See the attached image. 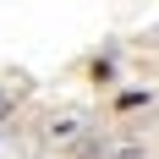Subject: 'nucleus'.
Here are the masks:
<instances>
[{
  "mask_svg": "<svg viewBox=\"0 0 159 159\" xmlns=\"http://www.w3.org/2000/svg\"><path fill=\"white\" fill-rule=\"evenodd\" d=\"M77 132H82V121H77V115H61V121H49V137H55V143H71Z\"/></svg>",
  "mask_w": 159,
  "mask_h": 159,
  "instance_id": "nucleus-1",
  "label": "nucleus"
},
{
  "mask_svg": "<svg viewBox=\"0 0 159 159\" xmlns=\"http://www.w3.org/2000/svg\"><path fill=\"white\" fill-rule=\"evenodd\" d=\"M115 159H143V154H137V148H121V154H115Z\"/></svg>",
  "mask_w": 159,
  "mask_h": 159,
  "instance_id": "nucleus-2",
  "label": "nucleus"
},
{
  "mask_svg": "<svg viewBox=\"0 0 159 159\" xmlns=\"http://www.w3.org/2000/svg\"><path fill=\"white\" fill-rule=\"evenodd\" d=\"M6 104H11V99H6V93H0V115H6Z\"/></svg>",
  "mask_w": 159,
  "mask_h": 159,
  "instance_id": "nucleus-3",
  "label": "nucleus"
}]
</instances>
